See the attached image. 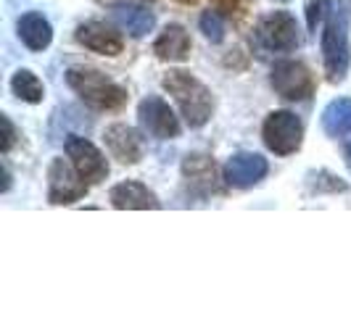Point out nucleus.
Wrapping results in <instances>:
<instances>
[{"label":"nucleus","instance_id":"11","mask_svg":"<svg viewBox=\"0 0 351 316\" xmlns=\"http://www.w3.org/2000/svg\"><path fill=\"white\" fill-rule=\"evenodd\" d=\"M77 42L85 45L88 51L98 53V55H119L124 48L122 35L117 29H111L104 21H85L77 27Z\"/></svg>","mask_w":351,"mask_h":316},{"label":"nucleus","instance_id":"9","mask_svg":"<svg viewBox=\"0 0 351 316\" xmlns=\"http://www.w3.org/2000/svg\"><path fill=\"white\" fill-rule=\"evenodd\" d=\"M64 148H66V156L74 163V169L82 174L88 185H98L108 176V161L90 140L80 137V135H71Z\"/></svg>","mask_w":351,"mask_h":316},{"label":"nucleus","instance_id":"23","mask_svg":"<svg viewBox=\"0 0 351 316\" xmlns=\"http://www.w3.org/2000/svg\"><path fill=\"white\" fill-rule=\"evenodd\" d=\"M235 3H238V0H217V5L225 8V11H235Z\"/></svg>","mask_w":351,"mask_h":316},{"label":"nucleus","instance_id":"18","mask_svg":"<svg viewBox=\"0 0 351 316\" xmlns=\"http://www.w3.org/2000/svg\"><path fill=\"white\" fill-rule=\"evenodd\" d=\"M322 129L328 137H346L351 135V98L330 101L322 111Z\"/></svg>","mask_w":351,"mask_h":316},{"label":"nucleus","instance_id":"20","mask_svg":"<svg viewBox=\"0 0 351 316\" xmlns=\"http://www.w3.org/2000/svg\"><path fill=\"white\" fill-rule=\"evenodd\" d=\"M198 27H201L204 37L211 40V42H222V40H225V21H222V16H219L217 11H211V8L201 14Z\"/></svg>","mask_w":351,"mask_h":316},{"label":"nucleus","instance_id":"6","mask_svg":"<svg viewBox=\"0 0 351 316\" xmlns=\"http://www.w3.org/2000/svg\"><path fill=\"white\" fill-rule=\"evenodd\" d=\"M256 40L267 51L291 53L301 45L299 24L288 11H272L259 21L256 27Z\"/></svg>","mask_w":351,"mask_h":316},{"label":"nucleus","instance_id":"17","mask_svg":"<svg viewBox=\"0 0 351 316\" xmlns=\"http://www.w3.org/2000/svg\"><path fill=\"white\" fill-rule=\"evenodd\" d=\"M16 29H19L21 42H24L29 51H35V53L45 51V48L53 42L51 21L43 16V14H37V11H29V14H24V16L19 18Z\"/></svg>","mask_w":351,"mask_h":316},{"label":"nucleus","instance_id":"21","mask_svg":"<svg viewBox=\"0 0 351 316\" xmlns=\"http://www.w3.org/2000/svg\"><path fill=\"white\" fill-rule=\"evenodd\" d=\"M330 0H309L306 3V24H309V29L315 32L317 24L319 21H325L328 18V14H330Z\"/></svg>","mask_w":351,"mask_h":316},{"label":"nucleus","instance_id":"22","mask_svg":"<svg viewBox=\"0 0 351 316\" xmlns=\"http://www.w3.org/2000/svg\"><path fill=\"white\" fill-rule=\"evenodd\" d=\"M3 129H5V137H3V153H8L11 150V145H14V140H16V129H14V124H11V119L3 114Z\"/></svg>","mask_w":351,"mask_h":316},{"label":"nucleus","instance_id":"8","mask_svg":"<svg viewBox=\"0 0 351 316\" xmlns=\"http://www.w3.org/2000/svg\"><path fill=\"white\" fill-rule=\"evenodd\" d=\"M138 122H141L143 132L156 137V140H175L180 137V119L169 103L158 95H148L143 98L138 105Z\"/></svg>","mask_w":351,"mask_h":316},{"label":"nucleus","instance_id":"24","mask_svg":"<svg viewBox=\"0 0 351 316\" xmlns=\"http://www.w3.org/2000/svg\"><path fill=\"white\" fill-rule=\"evenodd\" d=\"M343 158H346V163H349V169H351V142L343 148Z\"/></svg>","mask_w":351,"mask_h":316},{"label":"nucleus","instance_id":"13","mask_svg":"<svg viewBox=\"0 0 351 316\" xmlns=\"http://www.w3.org/2000/svg\"><path fill=\"white\" fill-rule=\"evenodd\" d=\"M104 140H106L108 153L117 158L119 163H138L143 158L141 137H138L135 129L127 127V124H111L104 132Z\"/></svg>","mask_w":351,"mask_h":316},{"label":"nucleus","instance_id":"3","mask_svg":"<svg viewBox=\"0 0 351 316\" xmlns=\"http://www.w3.org/2000/svg\"><path fill=\"white\" fill-rule=\"evenodd\" d=\"M349 14L330 8L322 29V64L330 82H341L349 71Z\"/></svg>","mask_w":351,"mask_h":316},{"label":"nucleus","instance_id":"19","mask_svg":"<svg viewBox=\"0 0 351 316\" xmlns=\"http://www.w3.org/2000/svg\"><path fill=\"white\" fill-rule=\"evenodd\" d=\"M11 90L24 103H43V98H45V85L40 82V77L35 71L29 69H19L11 77Z\"/></svg>","mask_w":351,"mask_h":316},{"label":"nucleus","instance_id":"15","mask_svg":"<svg viewBox=\"0 0 351 316\" xmlns=\"http://www.w3.org/2000/svg\"><path fill=\"white\" fill-rule=\"evenodd\" d=\"M191 48H193V42H191V35L185 32V27H180V24H169V27H164V32L156 37V42H154V53H156L161 61H188V55H191Z\"/></svg>","mask_w":351,"mask_h":316},{"label":"nucleus","instance_id":"5","mask_svg":"<svg viewBox=\"0 0 351 316\" xmlns=\"http://www.w3.org/2000/svg\"><path fill=\"white\" fill-rule=\"evenodd\" d=\"M269 85L282 101L299 103L312 98L315 92V77L301 61H278L269 71Z\"/></svg>","mask_w":351,"mask_h":316},{"label":"nucleus","instance_id":"12","mask_svg":"<svg viewBox=\"0 0 351 316\" xmlns=\"http://www.w3.org/2000/svg\"><path fill=\"white\" fill-rule=\"evenodd\" d=\"M111 206L119 211H156L161 209V200L156 198L154 190H148L143 182H135V179H127V182H119L111 187Z\"/></svg>","mask_w":351,"mask_h":316},{"label":"nucleus","instance_id":"4","mask_svg":"<svg viewBox=\"0 0 351 316\" xmlns=\"http://www.w3.org/2000/svg\"><path fill=\"white\" fill-rule=\"evenodd\" d=\"M264 145L275 153V156H291L301 148L304 140V124L296 114L291 111H272L262 127Z\"/></svg>","mask_w":351,"mask_h":316},{"label":"nucleus","instance_id":"16","mask_svg":"<svg viewBox=\"0 0 351 316\" xmlns=\"http://www.w3.org/2000/svg\"><path fill=\"white\" fill-rule=\"evenodd\" d=\"M182 174L188 179V185L198 190L201 195L214 193L217 190V166L209 156L204 153H191L182 161Z\"/></svg>","mask_w":351,"mask_h":316},{"label":"nucleus","instance_id":"2","mask_svg":"<svg viewBox=\"0 0 351 316\" xmlns=\"http://www.w3.org/2000/svg\"><path fill=\"white\" fill-rule=\"evenodd\" d=\"M66 85L74 90V95H80L82 103L95 111H117L127 103V90L95 69L74 66L66 71Z\"/></svg>","mask_w":351,"mask_h":316},{"label":"nucleus","instance_id":"1","mask_svg":"<svg viewBox=\"0 0 351 316\" xmlns=\"http://www.w3.org/2000/svg\"><path fill=\"white\" fill-rule=\"evenodd\" d=\"M161 85H164V90L175 98V103L180 105V111H182L188 127L198 129V127H204V124L211 119V114H214L211 90L206 88L201 79H195L193 74H188V71H182V69H175V71H169V74H164Z\"/></svg>","mask_w":351,"mask_h":316},{"label":"nucleus","instance_id":"10","mask_svg":"<svg viewBox=\"0 0 351 316\" xmlns=\"http://www.w3.org/2000/svg\"><path fill=\"white\" fill-rule=\"evenodd\" d=\"M267 172H269L267 158L259 156V153H246L243 150V153L230 156V161L225 163V172H222V179L235 190H248V187L259 185L267 176Z\"/></svg>","mask_w":351,"mask_h":316},{"label":"nucleus","instance_id":"14","mask_svg":"<svg viewBox=\"0 0 351 316\" xmlns=\"http://www.w3.org/2000/svg\"><path fill=\"white\" fill-rule=\"evenodd\" d=\"M111 16H114V21L122 27L127 35L135 37V40L145 37L154 29V24H156V16L148 8L135 5V3H117V5H111Z\"/></svg>","mask_w":351,"mask_h":316},{"label":"nucleus","instance_id":"7","mask_svg":"<svg viewBox=\"0 0 351 316\" xmlns=\"http://www.w3.org/2000/svg\"><path fill=\"white\" fill-rule=\"evenodd\" d=\"M88 182L74 169V163H66L64 158H53L48 166V200L53 206H69L88 195Z\"/></svg>","mask_w":351,"mask_h":316}]
</instances>
